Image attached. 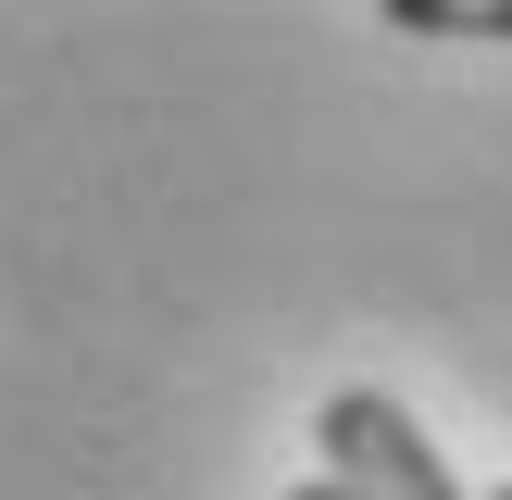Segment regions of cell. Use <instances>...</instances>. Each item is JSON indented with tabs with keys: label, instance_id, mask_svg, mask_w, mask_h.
Segmentation results:
<instances>
[{
	"label": "cell",
	"instance_id": "cell-2",
	"mask_svg": "<svg viewBox=\"0 0 512 500\" xmlns=\"http://www.w3.org/2000/svg\"><path fill=\"white\" fill-rule=\"evenodd\" d=\"M388 25H413V38H512V0H388Z\"/></svg>",
	"mask_w": 512,
	"mask_h": 500
},
{
	"label": "cell",
	"instance_id": "cell-1",
	"mask_svg": "<svg viewBox=\"0 0 512 500\" xmlns=\"http://www.w3.org/2000/svg\"><path fill=\"white\" fill-rule=\"evenodd\" d=\"M313 450H325V488L338 500H463V475L425 450V425L388 388H338L313 413Z\"/></svg>",
	"mask_w": 512,
	"mask_h": 500
},
{
	"label": "cell",
	"instance_id": "cell-3",
	"mask_svg": "<svg viewBox=\"0 0 512 500\" xmlns=\"http://www.w3.org/2000/svg\"><path fill=\"white\" fill-rule=\"evenodd\" d=\"M288 500H338V488H325V475H313V488H288Z\"/></svg>",
	"mask_w": 512,
	"mask_h": 500
},
{
	"label": "cell",
	"instance_id": "cell-4",
	"mask_svg": "<svg viewBox=\"0 0 512 500\" xmlns=\"http://www.w3.org/2000/svg\"><path fill=\"white\" fill-rule=\"evenodd\" d=\"M488 500H512V488H488Z\"/></svg>",
	"mask_w": 512,
	"mask_h": 500
}]
</instances>
